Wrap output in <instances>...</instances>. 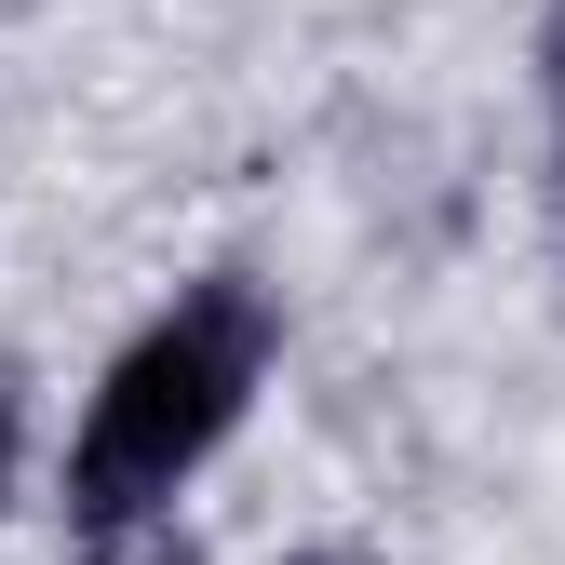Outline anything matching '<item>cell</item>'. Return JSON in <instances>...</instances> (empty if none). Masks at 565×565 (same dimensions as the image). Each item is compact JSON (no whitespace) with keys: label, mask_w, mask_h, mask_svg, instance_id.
<instances>
[{"label":"cell","mask_w":565,"mask_h":565,"mask_svg":"<svg viewBox=\"0 0 565 565\" xmlns=\"http://www.w3.org/2000/svg\"><path fill=\"white\" fill-rule=\"evenodd\" d=\"M256 377H269V310L243 297V282L175 297V310L108 364V391H95V417H82V458H67V512H82L95 539H121L135 512H162L175 484L230 445V417L256 404Z\"/></svg>","instance_id":"cell-1"},{"label":"cell","mask_w":565,"mask_h":565,"mask_svg":"<svg viewBox=\"0 0 565 565\" xmlns=\"http://www.w3.org/2000/svg\"><path fill=\"white\" fill-rule=\"evenodd\" d=\"M0 484H14V377H0Z\"/></svg>","instance_id":"cell-2"}]
</instances>
